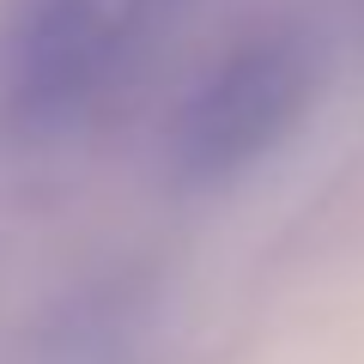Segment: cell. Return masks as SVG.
<instances>
[{
    "mask_svg": "<svg viewBox=\"0 0 364 364\" xmlns=\"http://www.w3.org/2000/svg\"><path fill=\"white\" fill-rule=\"evenodd\" d=\"M316 85H322V55H316L310 31H255L176 109L164 140L170 176L182 188H225V182L249 176L310 116Z\"/></svg>",
    "mask_w": 364,
    "mask_h": 364,
    "instance_id": "6da1fadb",
    "label": "cell"
},
{
    "mask_svg": "<svg viewBox=\"0 0 364 364\" xmlns=\"http://www.w3.org/2000/svg\"><path fill=\"white\" fill-rule=\"evenodd\" d=\"M140 61L128 0H13L0 43V104L25 140L79 128Z\"/></svg>",
    "mask_w": 364,
    "mask_h": 364,
    "instance_id": "7a4b0ae2",
    "label": "cell"
},
{
    "mask_svg": "<svg viewBox=\"0 0 364 364\" xmlns=\"http://www.w3.org/2000/svg\"><path fill=\"white\" fill-rule=\"evenodd\" d=\"M152 340V286L134 273H109L79 286L43 328V364H146Z\"/></svg>",
    "mask_w": 364,
    "mask_h": 364,
    "instance_id": "3957f363",
    "label": "cell"
}]
</instances>
